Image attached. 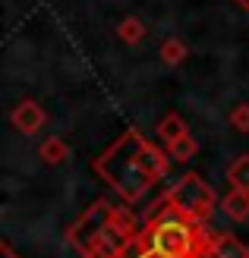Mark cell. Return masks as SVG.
Listing matches in <instances>:
<instances>
[{"instance_id": "14", "label": "cell", "mask_w": 249, "mask_h": 258, "mask_svg": "<svg viewBox=\"0 0 249 258\" xmlns=\"http://www.w3.org/2000/svg\"><path fill=\"white\" fill-rule=\"evenodd\" d=\"M230 123L240 129V133H249V104H237L230 110Z\"/></svg>"}, {"instance_id": "9", "label": "cell", "mask_w": 249, "mask_h": 258, "mask_svg": "<svg viewBox=\"0 0 249 258\" xmlns=\"http://www.w3.org/2000/svg\"><path fill=\"white\" fill-rule=\"evenodd\" d=\"M67 154H70V148H67V142H63V139L51 136V139L41 142V161L44 164H63V161H67Z\"/></svg>"}, {"instance_id": "15", "label": "cell", "mask_w": 249, "mask_h": 258, "mask_svg": "<svg viewBox=\"0 0 249 258\" xmlns=\"http://www.w3.org/2000/svg\"><path fill=\"white\" fill-rule=\"evenodd\" d=\"M4 258H16V255H13V249H10V246H4Z\"/></svg>"}, {"instance_id": "12", "label": "cell", "mask_w": 249, "mask_h": 258, "mask_svg": "<svg viewBox=\"0 0 249 258\" xmlns=\"http://www.w3.org/2000/svg\"><path fill=\"white\" fill-rule=\"evenodd\" d=\"M183 57H186V44L177 41V38H167V41L161 44V60L167 63V67H177Z\"/></svg>"}, {"instance_id": "6", "label": "cell", "mask_w": 249, "mask_h": 258, "mask_svg": "<svg viewBox=\"0 0 249 258\" xmlns=\"http://www.w3.org/2000/svg\"><path fill=\"white\" fill-rule=\"evenodd\" d=\"M208 255H212V258H249V249L243 246L237 236L221 233V236H215L212 242H208Z\"/></svg>"}, {"instance_id": "7", "label": "cell", "mask_w": 249, "mask_h": 258, "mask_svg": "<svg viewBox=\"0 0 249 258\" xmlns=\"http://www.w3.org/2000/svg\"><path fill=\"white\" fill-rule=\"evenodd\" d=\"M221 211L227 217H233V221H246L249 217V192L246 189H230L227 199L221 202Z\"/></svg>"}, {"instance_id": "3", "label": "cell", "mask_w": 249, "mask_h": 258, "mask_svg": "<svg viewBox=\"0 0 249 258\" xmlns=\"http://www.w3.org/2000/svg\"><path fill=\"white\" fill-rule=\"evenodd\" d=\"M167 205L177 208L180 214H186L189 221L199 224V221L208 217V211L215 208V192L199 173H186L183 179H177V186H170Z\"/></svg>"}, {"instance_id": "8", "label": "cell", "mask_w": 249, "mask_h": 258, "mask_svg": "<svg viewBox=\"0 0 249 258\" xmlns=\"http://www.w3.org/2000/svg\"><path fill=\"white\" fill-rule=\"evenodd\" d=\"M158 136H161L164 145H174L177 139L189 136V129H186V123H183V120L177 117V113H167V117L161 120V126H158Z\"/></svg>"}, {"instance_id": "5", "label": "cell", "mask_w": 249, "mask_h": 258, "mask_svg": "<svg viewBox=\"0 0 249 258\" xmlns=\"http://www.w3.org/2000/svg\"><path fill=\"white\" fill-rule=\"evenodd\" d=\"M10 120H13V126H16L19 133L35 136L38 129L44 126V110H41V104H38V101H22V104L13 107Z\"/></svg>"}, {"instance_id": "11", "label": "cell", "mask_w": 249, "mask_h": 258, "mask_svg": "<svg viewBox=\"0 0 249 258\" xmlns=\"http://www.w3.org/2000/svg\"><path fill=\"white\" fill-rule=\"evenodd\" d=\"M117 35H120L126 44H139V41H142V35H145V25H142L136 16H129V19H123V22H120Z\"/></svg>"}, {"instance_id": "16", "label": "cell", "mask_w": 249, "mask_h": 258, "mask_svg": "<svg viewBox=\"0 0 249 258\" xmlns=\"http://www.w3.org/2000/svg\"><path fill=\"white\" fill-rule=\"evenodd\" d=\"M237 7H243V10H249V0H233Z\"/></svg>"}, {"instance_id": "4", "label": "cell", "mask_w": 249, "mask_h": 258, "mask_svg": "<svg viewBox=\"0 0 249 258\" xmlns=\"http://www.w3.org/2000/svg\"><path fill=\"white\" fill-rule=\"evenodd\" d=\"M111 221H114V208H108V205H91V208L85 211V217L79 224L73 227V233H70V239H76L79 246H91L104 230L111 227Z\"/></svg>"}, {"instance_id": "1", "label": "cell", "mask_w": 249, "mask_h": 258, "mask_svg": "<svg viewBox=\"0 0 249 258\" xmlns=\"http://www.w3.org/2000/svg\"><path fill=\"white\" fill-rule=\"evenodd\" d=\"M142 148H145V139L129 129V133H123L95 161V170L108 179L126 202H139L155 186V179H158L145 167V161H142Z\"/></svg>"}, {"instance_id": "10", "label": "cell", "mask_w": 249, "mask_h": 258, "mask_svg": "<svg viewBox=\"0 0 249 258\" xmlns=\"http://www.w3.org/2000/svg\"><path fill=\"white\" fill-rule=\"evenodd\" d=\"M227 179H230L233 189H246L249 192V154H240V158L230 164Z\"/></svg>"}, {"instance_id": "13", "label": "cell", "mask_w": 249, "mask_h": 258, "mask_svg": "<svg viewBox=\"0 0 249 258\" xmlns=\"http://www.w3.org/2000/svg\"><path fill=\"white\" fill-rule=\"evenodd\" d=\"M167 154H170V161H189L192 154H195V139L192 136L177 139L174 145H167Z\"/></svg>"}, {"instance_id": "2", "label": "cell", "mask_w": 249, "mask_h": 258, "mask_svg": "<svg viewBox=\"0 0 249 258\" xmlns=\"http://www.w3.org/2000/svg\"><path fill=\"white\" fill-rule=\"evenodd\" d=\"M195 221L177 208H164L158 221H152V230L145 236V249L155 258H195Z\"/></svg>"}]
</instances>
